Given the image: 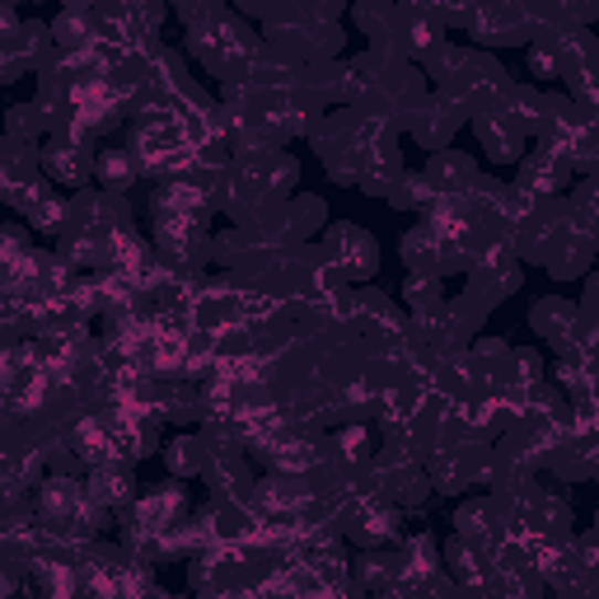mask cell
I'll return each mask as SVG.
<instances>
[{
    "instance_id": "cell-1",
    "label": "cell",
    "mask_w": 599,
    "mask_h": 599,
    "mask_svg": "<svg viewBox=\"0 0 599 599\" xmlns=\"http://www.w3.org/2000/svg\"><path fill=\"white\" fill-rule=\"evenodd\" d=\"M324 258H328V267H333L337 276H351V282H361V276L370 272V263L379 258V249H375L356 225H337V230H328V239H324Z\"/></svg>"
},
{
    "instance_id": "cell-2",
    "label": "cell",
    "mask_w": 599,
    "mask_h": 599,
    "mask_svg": "<svg viewBox=\"0 0 599 599\" xmlns=\"http://www.w3.org/2000/svg\"><path fill=\"white\" fill-rule=\"evenodd\" d=\"M459 104H454V98H431V104H422V108H417V117H412V136H417V141H422V146H441V141H450V136H454V127H459Z\"/></svg>"
},
{
    "instance_id": "cell-3",
    "label": "cell",
    "mask_w": 599,
    "mask_h": 599,
    "mask_svg": "<svg viewBox=\"0 0 599 599\" xmlns=\"http://www.w3.org/2000/svg\"><path fill=\"white\" fill-rule=\"evenodd\" d=\"M94 492H90V502L94 506H127L132 502V473L123 469V464H104V469H94Z\"/></svg>"
}]
</instances>
